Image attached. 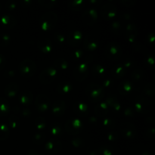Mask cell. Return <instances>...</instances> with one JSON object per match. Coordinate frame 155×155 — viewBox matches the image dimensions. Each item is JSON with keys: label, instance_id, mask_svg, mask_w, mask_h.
Masks as SVG:
<instances>
[{"label": "cell", "instance_id": "obj_1", "mask_svg": "<svg viewBox=\"0 0 155 155\" xmlns=\"http://www.w3.org/2000/svg\"><path fill=\"white\" fill-rule=\"evenodd\" d=\"M20 71L25 77H31L35 74L36 70V64L30 59L23 61L20 64Z\"/></svg>", "mask_w": 155, "mask_h": 155}, {"label": "cell", "instance_id": "obj_2", "mask_svg": "<svg viewBox=\"0 0 155 155\" xmlns=\"http://www.w3.org/2000/svg\"><path fill=\"white\" fill-rule=\"evenodd\" d=\"M56 21H57V16L53 12H48L42 15L41 18L42 21V28L45 30H48L49 29L52 28L55 25Z\"/></svg>", "mask_w": 155, "mask_h": 155}, {"label": "cell", "instance_id": "obj_3", "mask_svg": "<svg viewBox=\"0 0 155 155\" xmlns=\"http://www.w3.org/2000/svg\"><path fill=\"white\" fill-rule=\"evenodd\" d=\"M56 70L54 68H48L42 71V74L40 76V80L44 83H48L52 81L54 76L56 74Z\"/></svg>", "mask_w": 155, "mask_h": 155}, {"label": "cell", "instance_id": "obj_4", "mask_svg": "<svg viewBox=\"0 0 155 155\" xmlns=\"http://www.w3.org/2000/svg\"><path fill=\"white\" fill-rule=\"evenodd\" d=\"M86 92L88 95L91 96L92 98H98L101 95V93L103 92L101 86H99L97 84H91L87 86L86 89Z\"/></svg>", "mask_w": 155, "mask_h": 155}, {"label": "cell", "instance_id": "obj_5", "mask_svg": "<svg viewBox=\"0 0 155 155\" xmlns=\"http://www.w3.org/2000/svg\"><path fill=\"white\" fill-rule=\"evenodd\" d=\"M66 130L69 133L74 134L77 133L82 128V124L79 120H68L66 124Z\"/></svg>", "mask_w": 155, "mask_h": 155}, {"label": "cell", "instance_id": "obj_6", "mask_svg": "<svg viewBox=\"0 0 155 155\" xmlns=\"http://www.w3.org/2000/svg\"><path fill=\"white\" fill-rule=\"evenodd\" d=\"M121 133L127 138H132L135 135L136 130L133 124L130 123H123L120 127Z\"/></svg>", "mask_w": 155, "mask_h": 155}, {"label": "cell", "instance_id": "obj_7", "mask_svg": "<svg viewBox=\"0 0 155 155\" xmlns=\"http://www.w3.org/2000/svg\"><path fill=\"white\" fill-rule=\"evenodd\" d=\"M36 104L40 110H47L48 104H49V99H48L46 95H43V94H40L36 98Z\"/></svg>", "mask_w": 155, "mask_h": 155}, {"label": "cell", "instance_id": "obj_8", "mask_svg": "<svg viewBox=\"0 0 155 155\" xmlns=\"http://www.w3.org/2000/svg\"><path fill=\"white\" fill-rule=\"evenodd\" d=\"M116 12V7L111 4H106L101 8V15L106 18H111L114 17Z\"/></svg>", "mask_w": 155, "mask_h": 155}, {"label": "cell", "instance_id": "obj_9", "mask_svg": "<svg viewBox=\"0 0 155 155\" xmlns=\"http://www.w3.org/2000/svg\"><path fill=\"white\" fill-rule=\"evenodd\" d=\"M61 148V144L59 141L51 139L46 143L45 148L47 151L50 153H57L58 152Z\"/></svg>", "mask_w": 155, "mask_h": 155}, {"label": "cell", "instance_id": "obj_10", "mask_svg": "<svg viewBox=\"0 0 155 155\" xmlns=\"http://www.w3.org/2000/svg\"><path fill=\"white\" fill-rule=\"evenodd\" d=\"M120 50V47L117 44L111 42L107 47V55L112 58H116L119 57Z\"/></svg>", "mask_w": 155, "mask_h": 155}, {"label": "cell", "instance_id": "obj_11", "mask_svg": "<svg viewBox=\"0 0 155 155\" xmlns=\"http://www.w3.org/2000/svg\"><path fill=\"white\" fill-rule=\"evenodd\" d=\"M97 18V13L95 9H89L84 13L83 20L86 24H92Z\"/></svg>", "mask_w": 155, "mask_h": 155}, {"label": "cell", "instance_id": "obj_12", "mask_svg": "<svg viewBox=\"0 0 155 155\" xmlns=\"http://www.w3.org/2000/svg\"><path fill=\"white\" fill-rule=\"evenodd\" d=\"M65 110V103L62 100L54 101L52 106V111L57 116H61Z\"/></svg>", "mask_w": 155, "mask_h": 155}, {"label": "cell", "instance_id": "obj_13", "mask_svg": "<svg viewBox=\"0 0 155 155\" xmlns=\"http://www.w3.org/2000/svg\"><path fill=\"white\" fill-rule=\"evenodd\" d=\"M18 91V86L16 83H10L5 89V92L10 97H14Z\"/></svg>", "mask_w": 155, "mask_h": 155}, {"label": "cell", "instance_id": "obj_14", "mask_svg": "<svg viewBox=\"0 0 155 155\" xmlns=\"http://www.w3.org/2000/svg\"><path fill=\"white\" fill-rule=\"evenodd\" d=\"M2 24L5 26V27H12L15 26V19L11 15H4L1 19Z\"/></svg>", "mask_w": 155, "mask_h": 155}, {"label": "cell", "instance_id": "obj_15", "mask_svg": "<svg viewBox=\"0 0 155 155\" xmlns=\"http://www.w3.org/2000/svg\"><path fill=\"white\" fill-rule=\"evenodd\" d=\"M10 109L8 101L4 98H0V115H5Z\"/></svg>", "mask_w": 155, "mask_h": 155}, {"label": "cell", "instance_id": "obj_16", "mask_svg": "<svg viewBox=\"0 0 155 155\" xmlns=\"http://www.w3.org/2000/svg\"><path fill=\"white\" fill-rule=\"evenodd\" d=\"M33 99V95L30 91H26L21 95V101L23 104H30Z\"/></svg>", "mask_w": 155, "mask_h": 155}, {"label": "cell", "instance_id": "obj_17", "mask_svg": "<svg viewBox=\"0 0 155 155\" xmlns=\"http://www.w3.org/2000/svg\"><path fill=\"white\" fill-rule=\"evenodd\" d=\"M38 46H39V48L42 51H45V52H48V51H49L51 50V44L48 40L41 41V42H39L38 43Z\"/></svg>", "mask_w": 155, "mask_h": 155}, {"label": "cell", "instance_id": "obj_18", "mask_svg": "<svg viewBox=\"0 0 155 155\" xmlns=\"http://www.w3.org/2000/svg\"><path fill=\"white\" fill-rule=\"evenodd\" d=\"M95 110H96L97 114H104L107 110V104L105 102L100 103V104L96 107Z\"/></svg>", "mask_w": 155, "mask_h": 155}, {"label": "cell", "instance_id": "obj_19", "mask_svg": "<svg viewBox=\"0 0 155 155\" xmlns=\"http://www.w3.org/2000/svg\"><path fill=\"white\" fill-rule=\"evenodd\" d=\"M8 128L4 124L0 125V140L5 139L8 136Z\"/></svg>", "mask_w": 155, "mask_h": 155}, {"label": "cell", "instance_id": "obj_20", "mask_svg": "<svg viewBox=\"0 0 155 155\" xmlns=\"http://www.w3.org/2000/svg\"><path fill=\"white\" fill-rule=\"evenodd\" d=\"M87 71H88V68L86 66V64H82L80 66H79V68H77V72L75 73L77 74V77L79 78L80 75H82V74H85V76L87 75Z\"/></svg>", "mask_w": 155, "mask_h": 155}, {"label": "cell", "instance_id": "obj_21", "mask_svg": "<svg viewBox=\"0 0 155 155\" xmlns=\"http://www.w3.org/2000/svg\"><path fill=\"white\" fill-rule=\"evenodd\" d=\"M81 37L82 35L81 33H80V32L76 30V31H74V33L71 35L70 39H71V42L73 43V42H78L79 41H80V39H81Z\"/></svg>", "mask_w": 155, "mask_h": 155}, {"label": "cell", "instance_id": "obj_22", "mask_svg": "<svg viewBox=\"0 0 155 155\" xmlns=\"http://www.w3.org/2000/svg\"><path fill=\"white\" fill-rule=\"evenodd\" d=\"M10 42V36L6 34H0V45L4 46Z\"/></svg>", "mask_w": 155, "mask_h": 155}, {"label": "cell", "instance_id": "obj_23", "mask_svg": "<svg viewBox=\"0 0 155 155\" xmlns=\"http://www.w3.org/2000/svg\"><path fill=\"white\" fill-rule=\"evenodd\" d=\"M71 89V84L70 83H64L62 84H60V92H69L70 89Z\"/></svg>", "mask_w": 155, "mask_h": 155}, {"label": "cell", "instance_id": "obj_24", "mask_svg": "<svg viewBox=\"0 0 155 155\" xmlns=\"http://www.w3.org/2000/svg\"><path fill=\"white\" fill-rule=\"evenodd\" d=\"M18 121H19V120H18L17 117L12 116L10 119H9V124H10V126L12 128H16Z\"/></svg>", "mask_w": 155, "mask_h": 155}, {"label": "cell", "instance_id": "obj_25", "mask_svg": "<svg viewBox=\"0 0 155 155\" xmlns=\"http://www.w3.org/2000/svg\"><path fill=\"white\" fill-rule=\"evenodd\" d=\"M121 85L123 86L122 91H124V92H130L132 89V84L128 83V82H124L123 83H121Z\"/></svg>", "mask_w": 155, "mask_h": 155}, {"label": "cell", "instance_id": "obj_26", "mask_svg": "<svg viewBox=\"0 0 155 155\" xmlns=\"http://www.w3.org/2000/svg\"><path fill=\"white\" fill-rule=\"evenodd\" d=\"M36 123H38V124H36L37 127L39 129H42L45 125V120L42 117H39L37 120H36Z\"/></svg>", "mask_w": 155, "mask_h": 155}, {"label": "cell", "instance_id": "obj_27", "mask_svg": "<svg viewBox=\"0 0 155 155\" xmlns=\"http://www.w3.org/2000/svg\"><path fill=\"white\" fill-rule=\"evenodd\" d=\"M83 3V1H74L71 3V8H74V7H81V5Z\"/></svg>", "mask_w": 155, "mask_h": 155}, {"label": "cell", "instance_id": "obj_28", "mask_svg": "<svg viewBox=\"0 0 155 155\" xmlns=\"http://www.w3.org/2000/svg\"><path fill=\"white\" fill-rule=\"evenodd\" d=\"M4 62H5L4 57H3V56L0 54V70L2 68L3 65H4Z\"/></svg>", "mask_w": 155, "mask_h": 155}, {"label": "cell", "instance_id": "obj_29", "mask_svg": "<svg viewBox=\"0 0 155 155\" xmlns=\"http://www.w3.org/2000/svg\"><path fill=\"white\" fill-rule=\"evenodd\" d=\"M29 155H38V154L36 152V151H31L29 153Z\"/></svg>", "mask_w": 155, "mask_h": 155}]
</instances>
